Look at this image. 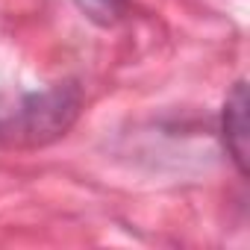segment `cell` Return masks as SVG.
<instances>
[{
	"label": "cell",
	"mask_w": 250,
	"mask_h": 250,
	"mask_svg": "<svg viewBox=\"0 0 250 250\" xmlns=\"http://www.w3.org/2000/svg\"><path fill=\"white\" fill-rule=\"evenodd\" d=\"M83 94L74 83L27 94L21 106L0 121V142L15 147H36L59 139L80 115Z\"/></svg>",
	"instance_id": "1"
},
{
	"label": "cell",
	"mask_w": 250,
	"mask_h": 250,
	"mask_svg": "<svg viewBox=\"0 0 250 250\" xmlns=\"http://www.w3.org/2000/svg\"><path fill=\"white\" fill-rule=\"evenodd\" d=\"M74 3L80 6V12H85V18L100 27H112L127 9V0H74Z\"/></svg>",
	"instance_id": "3"
},
{
	"label": "cell",
	"mask_w": 250,
	"mask_h": 250,
	"mask_svg": "<svg viewBox=\"0 0 250 250\" xmlns=\"http://www.w3.org/2000/svg\"><path fill=\"white\" fill-rule=\"evenodd\" d=\"M221 139L227 153L232 156L241 177H247V156H250V124H247V83L238 80L227 94L221 112Z\"/></svg>",
	"instance_id": "2"
}]
</instances>
